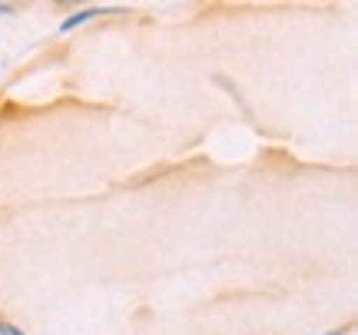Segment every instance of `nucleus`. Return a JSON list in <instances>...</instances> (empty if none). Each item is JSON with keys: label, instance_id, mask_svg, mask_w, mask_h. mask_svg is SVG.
Returning a JSON list of instances; mask_svg holds the SVG:
<instances>
[{"label": "nucleus", "instance_id": "f257e3e1", "mask_svg": "<svg viewBox=\"0 0 358 335\" xmlns=\"http://www.w3.org/2000/svg\"><path fill=\"white\" fill-rule=\"evenodd\" d=\"M100 13H110V10H103V7H87V10H80V13H73V17H66L60 30H73V27L87 24V20H93V17H100Z\"/></svg>", "mask_w": 358, "mask_h": 335}, {"label": "nucleus", "instance_id": "20e7f679", "mask_svg": "<svg viewBox=\"0 0 358 335\" xmlns=\"http://www.w3.org/2000/svg\"><path fill=\"white\" fill-rule=\"evenodd\" d=\"M325 335H345V332H342V329H335V332H325Z\"/></svg>", "mask_w": 358, "mask_h": 335}, {"label": "nucleus", "instance_id": "7ed1b4c3", "mask_svg": "<svg viewBox=\"0 0 358 335\" xmlns=\"http://www.w3.org/2000/svg\"><path fill=\"white\" fill-rule=\"evenodd\" d=\"M0 13H13V7L10 3H0Z\"/></svg>", "mask_w": 358, "mask_h": 335}, {"label": "nucleus", "instance_id": "f03ea898", "mask_svg": "<svg viewBox=\"0 0 358 335\" xmlns=\"http://www.w3.org/2000/svg\"><path fill=\"white\" fill-rule=\"evenodd\" d=\"M0 335H27V332H20L17 325H10V322H3V319H0Z\"/></svg>", "mask_w": 358, "mask_h": 335}]
</instances>
